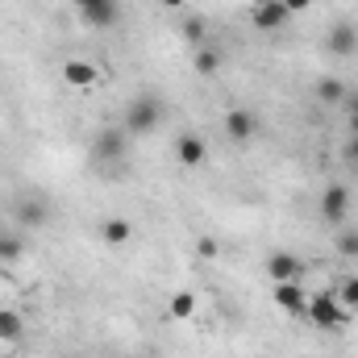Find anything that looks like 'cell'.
Returning <instances> with one entry per match:
<instances>
[{
    "label": "cell",
    "instance_id": "obj_1",
    "mask_svg": "<svg viewBox=\"0 0 358 358\" xmlns=\"http://www.w3.org/2000/svg\"><path fill=\"white\" fill-rule=\"evenodd\" d=\"M304 317H308L313 325H321V329H338V325L350 321V308H342V300H338L334 292H317V296H308Z\"/></svg>",
    "mask_w": 358,
    "mask_h": 358
},
{
    "label": "cell",
    "instance_id": "obj_2",
    "mask_svg": "<svg viewBox=\"0 0 358 358\" xmlns=\"http://www.w3.org/2000/svg\"><path fill=\"white\" fill-rule=\"evenodd\" d=\"M159 117H163L159 100H155V96H138V100L125 108V129H129V134H155V129H159Z\"/></svg>",
    "mask_w": 358,
    "mask_h": 358
},
{
    "label": "cell",
    "instance_id": "obj_3",
    "mask_svg": "<svg viewBox=\"0 0 358 358\" xmlns=\"http://www.w3.org/2000/svg\"><path fill=\"white\" fill-rule=\"evenodd\" d=\"M346 213H350V187H346V183H329L325 196H321V217H325L329 225H342Z\"/></svg>",
    "mask_w": 358,
    "mask_h": 358
},
{
    "label": "cell",
    "instance_id": "obj_4",
    "mask_svg": "<svg viewBox=\"0 0 358 358\" xmlns=\"http://www.w3.org/2000/svg\"><path fill=\"white\" fill-rule=\"evenodd\" d=\"M225 134L246 146V142L259 134V117H255L250 108H229V113H225Z\"/></svg>",
    "mask_w": 358,
    "mask_h": 358
},
{
    "label": "cell",
    "instance_id": "obj_5",
    "mask_svg": "<svg viewBox=\"0 0 358 358\" xmlns=\"http://www.w3.org/2000/svg\"><path fill=\"white\" fill-rule=\"evenodd\" d=\"M275 304H279L287 317H304L308 296H304V287H300L296 279H287V283H275Z\"/></svg>",
    "mask_w": 358,
    "mask_h": 358
},
{
    "label": "cell",
    "instance_id": "obj_6",
    "mask_svg": "<svg viewBox=\"0 0 358 358\" xmlns=\"http://www.w3.org/2000/svg\"><path fill=\"white\" fill-rule=\"evenodd\" d=\"M176 159H179V167H200L208 159V142L196 138V134H183L176 142Z\"/></svg>",
    "mask_w": 358,
    "mask_h": 358
},
{
    "label": "cell",
    "instance_id": "obj_7",
    "mask_svg": "<svg viewBox=\"0 0 358 358\" xmlns=\"http://www.w3.org/2000/svg\"><path fill=\"white\" fill-rule=\"evenodd\" d=\"M329 55H342V59L358 55V29L350 21H338V25L329 29Z\"/></svg>",
    "mask_w": 358,
    "mask_h": 358
},
{
    "label": "cell",
    "instance_id": "obj_8",
    "mask_svg": "<svg viewBox=\"0 0 358 358\" xmlns=\"http://www.w3.org/2000/svg\"><path fill=\"white\" fill-rule=\"evenodd\" d=\"M267 275L275 279V283H287V279H296V283H300L304 267H300V259H296V255H283V250H279V255H271V259H267Z\"/></svg>",
    "mask_w": 358,
    "mask_h": 358
},
{
    "label": "cell",
    "instance_id": "obj_9",
    "mask_svg": "<svg viewBox=\"0 0 358 358\" xmlns=\"http://www.w3.org/2000/svg\"><path fill=\"white\" fill-rule=\"evenodd\" d=\"M80 13H84V21H88V25L108 29V25L117 21V0H88V4H80Z\"/></svg>",
    "mask_w": 358,
    "mask_h": 358
},
{
    "label": "cell",
    "instance_id": "obj_10",
    "mask_svg": "<svg viewBox=\"0 0 358 358\" xmlns=\"http://www.w3.org/2000/svg\"><path fill=\"white\" fill-rule=\"evenodd\" d=\"M63 80H67V88H92L96 80H100V71L84 63V59H71L67 67H63Z\"/></svg>",
    "mask_w": 358,
    "mask_h": 358
},
{
    "label": "cell",
    "instance_id": "obj_11",
    "mask_svg": "<svg viewBox=\"0 0 358 358\" xmlns=\"http://www.w3.org/2000/svg\"><path fill=\"white\" fill-rule=\"evenodd\" d=\"M287 17H292V13L283 8V0H263V4L255 8V25H259V29H279Z\"/></svg>",
    "mask_w": 358,
    "mask_h": 358
},
{
    "label": "cell",
    "instance_id": "obj_12",
    "mask_svg": "<svg viewBox=\"0 0 358 358\" xmlns=\"http://www.w3.org/2000/svg\"><path fill=\"white\" fill-rule=\"evenodd\" d=\"M96 155H100V159H121V155H125V134H121V129H104V134L96 138Z\"/></svg>",
    "mask_w": 358,
    "mask_h": 358
},
{
    "label": "cell",
    "instance_id": "obj_13",
    "mask_svg": "<svg viewBox=\"0 0 358 358\" xmlns=\"http://www.w3.org/2000/svg\"><path fill=\"white\" fill-rule=\"evenodd\" d=\"M350 92H346V84L338 80V76H325V80H317V100L321 104H342Z\"/></svg>",
    "mask_w": 358,
    "mask_h": 358
},
{
    "label": "cell",
    "instance_id": "obj_14",
    "mask_svg": "<svg viewBox=\"0 0 358 358\" xmlns=\"http://www.w3.org/2000/svg\"><path fill=\"white\" fill-rule=\"evenodd\" d=\"M134 238V225L125 221V217H113V221H104V242L108 246H125Z\"/></svg>",
    "mask_w": 358,
    "mask_h": 358
},
{
    "label": "cell",
    "instance_id": "obj_15",
    "mask_svg": "<svg viewBox=\"0 0 358 358\" xmlns=\"http://www.w3.org/2000/svg\"><path fill=\"white\" fill-rule=\"evenodd\" d=\"M21 334H25L21 317L8 313V308H0V342H21Z\"/></svg>",
    "mask_w": 358,
    "mask_h": 358
},
{
    "label": "cell",
    "instance_id": "obj_16",
    "mask_svg": "<svg viewBox=\"0 0 358 358\" xmlns=\"http://www.w3.org/2000/svg\"><path fill=\"white\" fill-rule=\"evenodd\" d=\"M167 313H171L176 321L196 317V296H192V292H176V296H171V304H167Z\"/></svg>",
    "mask_w": 358,
    "mask_h": 358
},
{
    "label": "cell",
    "instance_id": "obj_17",
    "mask_svg": "<svg viewBox=\"0 0 358 358\" xmlns=\"http://www.w3.org/2000/svg\"><path fill=\"white\" fill-rule=\"evenodd\" d=\"M204 34H208V25H204L200 17H183V38H187V46H196V50H200V46H208V42H204Z\"/></svg>",
    "mask_w": 358,
    "mask_h": 358
},
{
    "label": "cell",
    "instance_id": "obj_18",
    "mask_svg": "<svg viewBox=\"0 0 358 358\" xmlns=\"http://www.w3.org/2000/svg\"><path fill=\"white\" fill-rule=\"evenodd\" d=\"M196 71H200V76H217V71H221V55H217L213 46H200V50H196Z\"/></svg>",
    "mask_w": 358,
    "mask_h": 358
},
{
    "label": "cell",
    "instance_id": "obj_19",
    "mask_svg": "<svg viewBox=\"0 0 358 358\" xmlns=\"http://www.w3.org/2000/svg\"><path fill=\"white\" fill-rule=\"evenodd\" d=\"M338 300H342V308H358V275H346L338 283Z\"/></svg>",
    "mask_w": 358,
    "mask_h": 358
},
{
    "label": "cell",
    "instance_id": "obj_20",
    "mask_svg": "<svg viewBox=\"0 0 358 358\" xmlns=\"http://www.w3.org/2000/svg\"><path fill=\"white\" fill-rule=\"evenodd\" d=\"M338 250L346 255V259H358V234L350 229V234H338Z\"/></svg>",
    "mask_w": 358,
    "mask_h": 358
},
{
    "label": "cell",
    "instance_id": "obj_21",
    "mask_svg": "<svg viewBox=\"0 0 358 358\" xmlns=\"http://www.w3.org/2000/svg\"><path fill=\"white\" fill-rule=\"evenodd\" d=\"M21 255V242L17 238H0V259H17Z\"/></svg>",
    "mask_w": 358,
    "mask_h": 358
},
{
    "label": "cell",
    "instance_id": "obj_22",
    "mask_svg": "<svg viewBox=\"0 0 358 358\" xmlns=\"http://www.w3.org/2000/svg\"><path fill=\"white\" fill-rule=\"evenodd\" d=\"M21 221H29V225H38V221H46V213H42V204H25V213H21Z\"/></svg>",
    "mask_w": 358,
    "mask_h": 358
},
{
    "label": "cell",
    "instance_id": "obj_23",
    "mask_svg": "<svg viewBox=\"0 0 358 358\" xmlns=\"http://www.w3.org/2000/svg\"><path fill=\"white\" fill-rule=\"evenodd\" d=\"M196 255H200V259H217V242H213V238H200V242H196Z\"/></svg>",
    "mask_w": 358,
    "mask_h": 358
},
{
    "label": "cell",
    "instance_id": "obj_24",
    "mask_svg": "<svg viewBox=\"0 0 358 358\" xmlns=\"http://www.w3.org/2000/svg\"><path fill=\"white\" fill-rule=\"evenodd\" d=\"M283 8L287 13H304V8H313V0H283Z\"/></svg>",
    "mask_w": 358,
    "mask_h": 358
},
{
    "label": "cell",
    "instance_id": "obj_25",
    "mask_svg": "<svg viewBox=\"0 0 358 358\" xmlns=\"http://www.w3.org/2000/svg\"><path fill=\"white\" fill-rule=\"evenodd\" d=\"M342 104H346V108H350V121H355V117H358V96H346V100H342Z\"/></svg>",
    "mask_w": 358,
    "mask_h": 358
},
{
    "label": "cell",
    "instance_id": "obj_26",
    "mask_svg": "<svg viewBox=\"0 0 358 358\" xmlns=\"http://www.w3.org/2000/svg\"><path fill=\"white\" fill-rule=\"evenodd\" d=\"M159 4H167V8H183L187 0H159Z\"/></svg>",
    "mask_w": 358,
    "mask_h": 358
},
{
    "label": "cell",
    "instance_id": "obj_27",
    "mask_svg": "<svg viewBox=\"0 0 358 358\" xmlns=\"http://www.w3.org/2000/svg\"><path fill=\"white\" fill-rule=\"evenodd\" d=\"M355 138H358V117H355Z\"/></svg>",
    "mask_w": 358,
    "mask_h": 358
},
{
    "label": "cell",
    "instance_id": "obj_28",
    "mask_svg": "<svg viewBox=\"0 0 358 358\" xmlns=\"http://www.w3.org/2000/svg\"><path fill=\"white\" fill-rule=\"evenodd\" d=\"M76 4H88V0H76Z\"/></svg>",
    "mask_w": 358,
    "mask_h": 358
}]
</instances>
